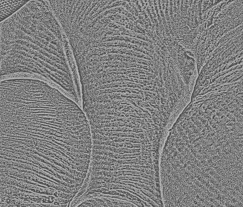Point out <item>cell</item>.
<instances>
[{"label": "cell", "instance_id": "2", "mask_svg": "<svg viewBox=\"0 0 243 207\" xmlns=\"http://www.w3.org/2000/svg\"><path fill=\"white\" fill-rule=\"evenodd\" d=\"M28 2V0H0L1 22L18 11Z\"/></svg>", "mask_w": 243, "mask_h": 207}, {"label": "cell", "instance_id": "3", "mask_svg": "<svg viewBox=\"0 0 243 207\" xmlns=\"http://www.w3.org/2000/svg\"><path fill=\"white\" fill-rule=\"evenodd\" d=\"M103 113L104 114H105V115H108V114L104 113V112H103ZM110 116H112V115H110ZM112 117H113V116H112ZM117 118H118V117H117ZM121 119H123V118H121ZM128 119H133V118H128ZM136 119V120H140V119ZM141 120H142V119H141Z\"/></svg>", "mask_w": 243, "mask_h": 207}, {"label": "cell", "instance_id": "1", "mask_svg": "<svg viewBox=\"0 0 243 207\" xmlns=\"http://www.w3.org/2000/svg\"><path fill=\"white\" fill-rule=\"evenodd\" d=\"M1 177L38 188L83 182L92 137L76 103L42 80L1 83Z\"/></svg>", "mask_w": 243, "mask_h": 207}]
</instances>
